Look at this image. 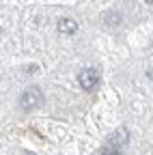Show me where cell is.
<instances>
[{
  "label": "cell",
  "mask_w": 153,
  "mask_h": 155,
  "mask_svg": "<svg viewBox=\"0 0 153 155\" xmlns=\"http://www.w3.org/2000/svg\"><path fill=\"white\" fill-rule=\"evenodd\" d=\"M147 5H153V0H147Z\"/></svg>",
  "instance_id": "cell-7"
},
{
  "label": "cell",
  "mask_w": 153,
  "mask_h": 155,
  "mask_svg": "<svg viewBox=\"0 0 153 155\" xmlns=\"http://www.w3.org/2000/svg\"><path fill=\"white\" fill-rule=\"evenodd\" d=\"M24 155H32V153H24Z\"/></svg>",
  "instance_id": "cell-8"
},
{
  "label": "cell",
  "mask_w": 153,
  "mask_h": 155,
  "mask_svg": "<svg viewBox=\"0 0 153 155\" xmlns=\"http://www.w3.org/2000/svg\"><path fill=\"white\" fill-rule=\"evenodd\" d=\"M58 32L61 35H73L78 32V22L75 19H69V17H63L58 22Z\"/></svg>",
  "instance_id": "cell-3"
},
{
  "label": "cell",
  "mask_w": 153,
  "mask_h": 155,
  "mask_svg": "<svg viewBox=\"0 0 153 155\" xmlns=\"http://www.w3.org/2000/svg\"><path fill=\"white\" fill-rule=\"evenodd\" d=\"M78 82H80V86L84 91H93L95 86H97V82H99V73L95 71V69H84L78 75Z\"/></svg>",
  "instance_id": "cell-2"
},
{
  "label": "cell",
  "mask_w": 153,
  "mask_h": 155,
  "mask_svg": "<svg viewBox=\"0 0 153 155\" xmlns=\"http://www.w3.org/2000/svg\"><path fill=\"white\" fill-rule=\"evenodd\" d=\"M104 22L108 26H117V24H121V15L119 13H106L104 15Z\"/></svg>",
  "instance_id": "cell-5"
},
{
  "label": "cell",
  "mask_w": 153,
  "mask_h": 155,
  "mask_svg": "<svg viewBox=\"0 0 153 155\" xmlns=\"http://www.w3.org/2000/svg\"><path fill=\"white\" fill-rule=\"evenodd\" d=\"M41 104H43V93L37 88V86L26 88V91L22 93V97H20V108H22V110H26V112L37 110Z\"/></svg>",
  "instance_id": "cell-1"
},
{
  "label": "cell",
  "mask_w": 153,
  "mask_h": 155,
  "mask_svg": "<svg viewBox=\"0 0 153 155\" xmlns=\"http://www.w3.org/2000/svg\"><path fill=\"white\" fill-rule=\"evenodd\" d=\"M99 155H123V153H121V149H119L117 144H112V147H110V144H106V147L99 151Z\"/></svg>",
  "instance_id": "cell-6"
},
{
  "label": "cell",
  "mask_w": 153,
  "mask_h": 155,
  "mask_svg": "<svg viewBox=\"0 0 153 155\" xmlns=\"http://www.w3.org/2000/svg\"><path fill=\"white\" fill-rule=\"evenodd\" d=\"M127 138H129V134H127V129L125 127H119L117 131H114L112 136H110V138H108V144H125L127 142Z\"/></svg>",
  "instance_id": "cell-4"
}]
</instances>
